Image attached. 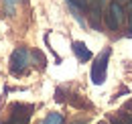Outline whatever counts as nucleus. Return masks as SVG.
Instances as JSON below:
<instances>
[{
    "label": "nucleus",
    "instance_id": "9b49d317",
    "mask_svg": "<svg viewBox=\"0 0 132 124\" xmlns=\"http://www.w3.org/2000/svg\"><path fill=\"white\" fill-rule=\"evenodd\" d=\"M112 124H126L122 118H112Z\"/></svg>",
    "mask_w": 132,
    "mask_h": 124
},
{
    "label": "nucleus",
    "instance_id": "20e7f679",
    "mask_svg": "<svg viewBox=\"0 0 132 124\" xmlns=\"http://www.w3.org/2000/svg\"><path fill=\"white\" fill-rule=\"evenodd\" d=\"M122 20H124V8H122V4L120 2H112L108 6V12H106V25H108V29L110 31H118L120 25H122Z\"/></svg>",
    "mask_w": 132,
    "mask_h": 124
},
{
    "label": "nucleus",
    "instance_id": "0eeeda50",
    "mask_svg": "<svg viewBox=\"0 0 132 124\" xmlns=\"http://www.w3.org/2000/svg\"><path fill=\"white\" fill-rule=\"evenodd\" d=\"M63 122H65L63 114H59V112H51V114H47V118H45L41 124H63Z\"/></svg>",
    "mask_w": 132,
    "mask_h": 124
},
{
    "label": "nucleus",
    "instance_id": "6e6552de",
    "mask_svg": "<svg viewBox=\"0 0 132 124\" xmlns=\"http://www.w3.org/2000/svg\"><path fill=\"white\" fill-rule=\"evenodd\" d=\"M73 8H77V10H85V8H89L92 6V2L94 0H67Z\"/></svg>",
    "mask_w": 132,
    "mask_h": 124
},
{
    "label": "nucleus",
    "instance_id": "f257e3e1",
    "mask_svg": "<svg viewBox=\"0 0 132 124\" xmlns=\"http://www.w3.org/2000/svg\"><path fill=\"white\" fill-rule=\"evenodd\" d=\"M110 55H112V49H110V47H106L98 57L94 59V63H92V73H89V75H92V81H94L96 86H102V83H104V79H106V71H108Z\"/></svg>",
    "mask_w": 132,
    "mask_h": 124
},
{
    "label": "nucleus",
    "instance_id": "4468645a",
    "mask_svg": "<svg viewBox=\"0 0 132 124\" xmlns=\"http://www.w3.org/2000/svg\"><path fill=\"white\" fill-rule=\"evenodd\" d=\"M114 2H122V0H114Z\"/></svg>",
    "mask_w": 132,
    "mask_h": 124
},
{
    "label": "nucleus",
    "instance_id": "39448f33",
    "mask_svg": "<svg viewBox=\"0 0 132 124\" xmlns=\"http://www.w3.org/2000/svg\"><path fill=\"white\" fill-rule=\"evenodd\" d=\"M71 47H73V53H75V57H77L81 63H85V61H89V59H92V51H89L87 47L83 45L81 41H73V45H71Z\"/></svg>",
    "mask_w": 132,
    "mask_h": 124
},
{
    "label": "nucleus",
    "instance_id": "f8f14e48",
    "mask_svg": "<svg viewBox=\"0 0 132 124\" xmlns=\"http://www.w3.org/2000/svg\"><path fill=\"white\" fill-rule=\"evenodd\" d=\"M128 10L132 12V0H128Z\"/></svg>",
    "mask_w": 132,
    "mask_h": 124
},
{
    "label": "nucleus",
    "instance_id": "2eb2a0df",
    "mask_svg": "<svg viewBox=\"0 0 132 124\" xmlns=\"http://www.w3.org/2000/svg\"><path fill=\"white\" fill-rule=\"evenodd\" d=\"M100 124H108V122H100Z\"/></svg>",
    "mask_w": 132,
    "mask_h": 124
},
{
    "label": "nucleus",
    "instance_id": "ddd939ff",
    "mask_svg": "<svg viewBox=\"0 0 132 124\" xmlns=\"http://www.w3.org/2000/svg\"><path fill=\"white\" fill-rule=\"evenodd\" d=\"M130 33H132V14H130Z\"/></svg>",
    "mask_w": 132,
    "mask_h": 124
},
{
    "label": "nucleus",
    "instance_id": "1a4fd4ad",
    "mask_svg": "<svg viewBox=\"0 0 132 124\" xmlns=\"http://www.w3.org/2000/svg\"><path fill=\"white\" fill-rule=\"evenodd\" d=\"M4 2V8H6V14H14L16 12V4H18V0H2Z\"/></svg>",
    "mask_w": 132,
    "mask_h": 124
},
{
    "label": "nucleus",
    "instance_id": "7ed1b4c3",
    "mask_svg": "<svg viewBox=\"0 0 132 124\" xmlns=\"http://www.w3.org/2000/svg\"><path fill=\"white\" fill-rule=\"evenodd\" d=\"M12 112L8 116V120L2 124H29L33 116V106L31 104H12Z\"/></svg>",
    "mask_w": 132,
    "mask_h": 124
},
{
    "label": "nucleus",
    "instance_id": "9d476101",
    "mask_svg": "<svg viewBox=\"0 0 132 124\" xmlns=\"http://www.w3.org/2000/svg\"><path fill=\"white\" fill-rule=\"evenodd\" d=\"M122 120H124L126 124H132V116H130V114H124V118H122Z\"/></svg>",
    "mask_w": 132,
    "mask_h": 124
},
{
    "label": "nucleus",
    "instance_id": "f03ea898",
    "mask_svg": "<svg viewBox=\"0 0 132 124\" xmlns=\"http://www.w3.org/2000/svg\"><path fill=\"white\" fill-rule=\"evenodd\" d=\"M31 57H33V53H31L29 49H24V47L14 49L12 55H10V71H12V73H22V71H27V67L33 63Z\"/></svg>",
    "mask_w": 132,
    "mask_h": 124
},
{
    "label": "nucleus",
    "instance_id": "423d86ee",
    "mask_svg": "<svg viewBox=\"0 0 132 124\" xmlns=\"http://www.w3.org/2000/svg\"><path fill=\"white\" fill-rule=\"evenodd\" d=\"M100 16H102V10H100V0H94L92 6H89V22L94 29H100Z\"/></svg>",
    "mask_w": 132,
    "mask_h": 124
}]
</instances>
